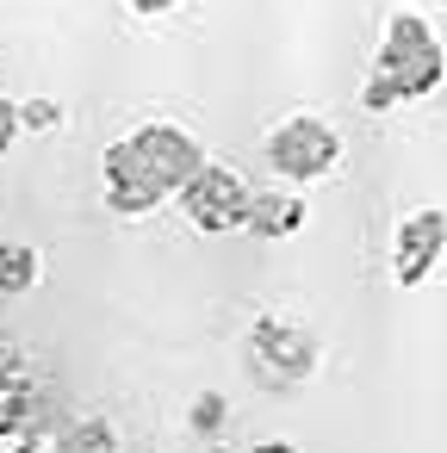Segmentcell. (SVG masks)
Returning a JSON list of instances; mask_svg holds the SVG:
<instances>
[{"instance_id":"1","label":"cell","mask_w":447,"mask_h":453,"mask_svg":"<svg viewBox=\"0 0 447 453\" xmlns=\"http://www.w3.org/2000/svg\"><path fill=\"white\" fill-rule=\"evenodd\" d=\"M205 168V143L174 125V119H143L137 131H125L106 162H100V180H106V205L119 218H150L162 211L168 199H181V187Z\"/></svg>"},{"instance_id":"2","label":"cell","mask_w":447,"mask_h":453,"mask_svg":"<svg viewBox=\"0 0 447 453\" xmlns=\"http://www.w3.org/2000/svg\"><path fill=\"white\" fill-rule=\"evenodd\" d=\"M447 75V57H441V38L422 13H391L385 19V44H379V63L360 88V106L366 112H397L422 94H435Z\"/></svg>"},{"instance_id":"3","label":"cell","mask_w":447,"mask_h":453,"mask_svg":"<svg viewBox=\"0 0 447 453\" xmlns=\"http://www.w3.org/2000/svg\"><path fill=\"white\" fill-rule=\"evenodd\" d=\"M335 162H342V131L329 119H317V112H292V119H280L267 131V168L286 187H311Z\"/></svg>"},{"instance_id":"4","label":"cell","mask_w":447,"mask_h":453,"mask_svg":"<svg viewBox=\"0 0 447 453\" xmlns=\"http://www.w3.org/2000/svg\"><path fill=\"white\" fill-rule=\"evenodd\" d=\"M249 180L236 174V168H224V162H205L187 187H181V211H187V224L193 230H205V236H224V230H243V211H249Z\"/></svg>"},{"instance_id":"5","label":"cell","mask_w":447,"mask_h":453,"mask_svg":"<svg viewBox=\"0 0 447 453\" xmlns=\"http://www.w3.org/2000/svg\"><path fill=\"white\" fill-rule=\"evenodd\" d=\"M447 255V211H410L397 224V242H391V280L397 286H422L435 273V261Z\"/></svg>"},{"instance_id":"6","label":"cell","mask_w":447,"mask_h":453,"mask_svg":"<svg viewBox=\"0 0 447 453\" xmlns=\"http://www.w3.org/2000/svg\"><path fill=\"white\" fill-rule=\"evenodd\" d=\"M255 360L274 372V379H304L317 366V342L298 329V323H280V317H261L255 323Z\"/></svg>"},{"instance_id":"7","label":"cell","mask_w":447,"mask_h":453,"mask_svg":"<svg viewBox=\"0 0 447 453\" xmlns=\"http://www.w3.org/2000/svg\"><path fill=\"white\" fill-rule=\"evenodd\" d=\"M243 230H255L261 242H286L304 230V193L292 187H255L249 193V211H243Z\"/></svg>"},{"instance_id":"8","label":"cell","mask_w":447,"mask_h":453,"mask_svg":"<svg viewBox=\"0 0 447 453\" xmlns=\"http://www.w3.org/2000/svg\"><path fill=\"white\" fill-rule=\"evenodd\" d=\"M38 286V249L32 242H0V298H19Z\"/></svg>"},{"instance_id":"9","label":"cell","mask_w":447,"mask_h":453,"mask_svg":"<svg viewBox=\"0 0 447 453\" xmlns=\"http://www.w3.org/2000/svg\"><path fill=\"white\" fill-rule=\"evenodd\" d=\"M57 453H119V434H112L100 416H88V422H75V428L63 434Z\"/></svg>"},{"instance_id":"10","label":"cell","mask_w":447,"mask_h":453,"mask_svg":"<svg viewBox=\"0 0 447 453\" xmlns=\"http://www.w3.org/2000/svg\"><path fill=\"white\" fill-rule=\"evenodd\" d=\"M13 112H19V131H57V125H63V106H57V100H44V94L13 100Z\"/></svg>"},{"instance_id":"11","label":"cell","mask_w":447,"mask_h":453,"mask_svg":"<svg viewBox=\"0 0 447 453\" xmlns=\"http://www.w3.org/2000/svg\"><path fill=\"white\" fill-rule=\"evenodd\" d=\"M224 416H230V410H224V397H218V391L193 397V410H187V422H193L199 434H218V428H224Z\"/></svg>"},{"instance_id":"12","label":"cell","mask_w":447,"mask_h":453,"mask_svg":"<svg viewBox=\"0 0 447 453\" xmlns=\"http://www.w3.org/2000/svg\"><path fill=\"white\" fill-rule=\"evenodd\" d=\"M19 143V112H13V100L7 94H0V156H7Z\"/></svg>"},{"instance_id":"13","label":"cell","mask_w":447,"mask_h":453,"mask_svg":"<svg viewBox=\"0 0 447 453\" xmlns=\"http://www.w3.org/2000/svg\"><path fill=\"white\" fill-rule=\"evenodd\" d=\"M125 7H131V13H143V19H162V13H174V7H181V0H125Z\"/></svg>"},{"instance_id":"14","label":"cell","mask_w":447,"mask_h":453,"mask_svg":"<svg viewBox=\"0 0 447 453\" xmlns=\"http://www.w3.org/2000/svg\"><path fill=\"white\" fill-rule=\"evenodd\" d=\"M249 453H298V447H292V441H255Z\"/></svg>"},{"instance_id":"15","label":"cell","mask_w":447,"mask_h":453,"mask_svg":"<svg viewBox=\"0 0 447 453\" xmlns=\"http://www.w3.org/2000/svg\"><path fill=\"white\" fill-rule=\"evenodd\" d=\"M205 453H224V447H205Z\"/></svg>"}]
</instances>
